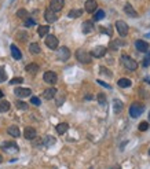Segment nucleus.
Returning a JSON list of instances; mask_svg holds the SVG:
<instances>
[{"label":"nucleus","instance_id":"1a4fd4ad","mask_svg":"<svg viewBox=\"0 0 150 169\" xmlns=\"http://www.w3.org/2000/svg\"><path fill=\"white\" fill-rule=\"evenodd\" d=\"M58 58L61 61H68L70 58V50L68 47H61L58 50Z\"/></svg>","mask_w":150,"mask_h":169},{"label":"nucleus","instance_id":"e433bc0d","mask_svg":"<svg viewBox=\"0 0 150 169\" xmlns=\"http://www.w3.org/2000/svg\"><path fill=\"white\" fill-rule=\"evenodd\" d=\"M35 24H36V22H35V19H32V18H26V19H25V22H24V25H25L26 28L33 26Z\"/></svg>","mask_w":150,"mask_h":169},{"label":"nucleus","instance_id":"a211bd4d","mask_svg":"<svg viewBox=\"0 0 150 169\" xmlns=\"http://www.w3.org/2000/svg\"><path fill=\"white\" fill-rule=\"evenodd\" d=\"M55 94H57V89L55 88H47L44 92H43V98L50 101V99H54Z\"/></svg>","mask_w":150,"mask_h":169},{"label":"nucleus","instance_id":"423d86ee","mask_svg":"<svg viewBox=\"0 0 150 169\" xmlns=\"http://www.w3.org/2000/svg\"><path fill=\"white\" fill-rule=\"evenodd\" d=\"M116 28H117V32L121 37H125L128 35V25L124 21H117L116 22Z\"/></svg>","mask_w":150,"mask_h":169},{"label":"nucleus","instance_id":"58836bf2","mask_svg":"<svg viewBox=\"0 0 150 169\" xmlns=\"http://www.w3.org/2000/svg\"><path fill=\"white\" fill-rule=\"evenodd\" d=\"M30 102H32V104H35V106H40V103H42V101H40L37 96H32Z\"/></svg>","mask_w":150,"mask_h":169},{"label":"nucleus","instance_id":"9b49d317","mask_svg":"<svg viewBox=\"0 0 150 169\" xmlns=\"http://www.w3.org/2000/svg\"><path fill=\"white\" fill-rule=\"evenodd\" d=\"M63 4H65L63 0H51V3H50V8H51L52 11L58 12V11H61V10L63 8Z\"/></svg>","mask_w":150,"mask_h":169},{"label":"nucleus","instance_id":"a18cd8bd","mask_svg":"<svg viewBox=\"0 0 150 169\" xmlns=\"http://www.w3.org/2000/svg\"><path fill=\"white\" fill-rule=\"evenodd\" d=\"M145 81H146V83H150V78H149V77H146V78H145Z\"/></svg>","mask_w":150,"mask_h":169},{"label":"nucleus","instance_id":"4c0bfd02","mask_svg":"<svg viewBox=\"0 0 150 169\" xmlns=\"http://www.w3.org/2000/svg\"><path fill=\"white\" fill-rule=\"evenodd\" d=\"M22 83H24V78H22V77L12 78V80L10 81V84H11V85H15V84H22Z\"/></svg>","mask_w":150,"mask_h":169},{"label":"nucleus","instance_id":"f8f14e48","mask_svg":"<svg viewBox=\"0 0 150 169\" xmlns=\"http://www.w3.org/2000/svg\"><path fill=\"white\" fill-rule=\"evenodd\" d=\"M36 129L35 128H32V127H26L25 128V131H24V138L25 139H28V140H32V139H35L36 138Z\"/></svg>","mask_w":150,"mask_h":169},{"label":"nucleus","instance_id":"412c9836","mask_svg":"<svg viewBox=\"0 0 150 169\" xmlns=\"http://www.w3.org/2000/svg\"><path fill=\"white\" fill-rule=\"evenodd\" d=\"M7 132H8V135H11L12 138H18L19 135H21V132H19L18 127L17 125H11V127L7 128Z\"/></svg>","mask_w":150,"mask_h":169},{"label":"nucleus","instance_id":"37998d69","mask_svg":"<svg viewBox=\"0 0 150 169\" xmlns=\"http://www.w3.org/2000/svg\"><path fill=\"white\" fill-rule=\"evenodd\" d=\"M85 99H87V101H91V99H92V96H91V95H87V96H85Z\"/></svg>","mask_w":150,"mask_h":169},{"label":"nucleus","instance_id":"a878e982","mask_svg":"<svg viewBox=\"0 0 150 169\" xmlns=\"http://www.w3.org/2000/svg\"><path fill=\"white\" fill-rule=\"evenodd\" d=\"M10 110V103L7 101H4V99H2L0 101V113H7Z\"/></svg>","mask_w":150,"mask_h":169},{"label":"nucleus","instance_id":"39448f33","mask_svg":"<svg viewBox=\"0 0 150 169\" xmlns=\"http://www.w3.org/2000/svg\"><path fill=\"white\" fill-rule=\"evenodd\" d=\"M43 78H44V81L47 84H50V85H52V84H55L58 81V76L55 71H45Z\"/></svg>","mask_w":150,"mask_h":169},{"label":"nucleus","instance_id":"8fccbe9b","mask_svg":"<svg viewBox=\"0 0 150 169\" xmlns=\"http://www.w3.org/2000/svg\"><path fill=\"white\" fill-rule=\"evenodd\" d=\"M90 169H92V168H90Z\"/></svg>","mask_w":150,"mask_h":169},{"label":"nucleus","instance_id":"cd10ccee","mask_svg":"<svg viewBox=\"0 0 150 169\" xmlns=\"http://www.w3.org/2000/svg\"><path fill=\"white\" fill-rule=\"evenodd\" d=\"M81 14H83V10L76 8V10H72V11L68 14V17L69 18H78V17H81Z\"/></svg>","mask_w":150,"mask_h":169},{"label":"nucleus","instance_id":"b1692460","mask_svg":"<svg viewBox=\"0 0 150 169\" xmlns=\"http://www.w3.org/2000/svg\"><path fill=\"white\" fill-rule=\"evenodd\" d=\"M26 71L30 74H36L37 71H39V65H37V63H29V65L26 66Z\"/></svg>","mask_w":150,"mask_h":169},{"label":"nucleus","instance_id":"7c9ffc66","mask_svg":"<svg viewBox=\"0 0 150 169\" xmlns=\"http://www.w3.org/2000/svg\"><path fill=\"white\" fill-rule=\"evenodd\" d=\"M43 142H44L45 146H52L55 143V139L52 136H45L44 139H43Z\"/></svg>","mask_w":150,"mask_h":169},{"label":"nucleus","instance_id":"f257e3e1","mask_svg":"<svg viewBox=\"0 0 150 169\" xmlns=\"http://www.w3.org/2000/svg\"><path fill=\"white\" fill-rule=\"evenodd\" d=\"M76 59L80 63H91L92 56H91V54H88L85 50H81L80 48V50L76 51Z\"/></svg>","mask_w":150,"mask_h":169},{"label":"nucleus","instance_id":"6ab92c4d","mask_svg":"<svg viewBox=\"0 0 150 169\" xmlns=\"http://www.w3.org/2000/svg\"><path fill=\"white\" fill-rule=\"evenodd\" d=\"M10 50H11V55H12V58H14V59L19 61V59L22 58V52L19 51V48L17 47V45H14V44H12L11 47H10Z\"/></svg>","mask_w":150,"mask_h":169},{"label":"nucleus","instance_id":"393cba45","mask_svg":"<svg viewBox=\"0 0 150 169\" xmlns=\"http://www.w3.org/2000/svg\"><path fill=\"white\" fill-rule=\"evenodd\" d=\"M48 32H50V26H47V25H43V26L37 28V35H39L40 37H44Z\"/></svg>","mask_w":150,"mask_h":169},{"label":"nucleus","instance_id":"f03ea898","mask_svg":"<svg viewBox=\"0 0 150 169\" xmlns=\"http://www.w3.org/2000/svg\"><path fill=\"white\" fill-rule=\"evenodd\" d=\"M145 110V106L142 103H138V102H135V103H132L131 107H129V114H131L132 118H138L139 116H141L142 113H143Z\"/></svg>","mask_w":150,"mask_h":169},{"label":"nucleus","instance_id":"79ce46f5","mask_svg":"<svg viewBox=\"0 0 150 169\" xmlns=\"http://www.w3.org/2000/svg\"><path fill=\"white\" fill-rule=\"evenodd\" d=\"M98 84H101V85H103L105 88H110V85H109L108 83H105V81H101V80H98Z\"/></svg>","mask_w":150,"mask_h":169},{"label":"nucleus","instance_id":"7ed1b4c3","mask_svg":"<svg viewBox=\"0 0 150 169\" xmlns=\"http://www.w3.org/2000/svg\"><path fill=\"white\" fill-rule=\"evenodd\" d=\"M121 62H123V65L125 66L128 70H136V68H138V62L134 61L132 58H129L127 54H123V55H121Z\"/></svg>","mask_w":150,"mask_h":169},{"label":"nucleus","instance_id":"9d476101","mask_svg":"<svg viewBox=\"0 0 150 169\" xmlns=\"http://www.w3.org/2000/svg\"><path fill=\"white\" fill-rule=\"evenodd\" d=\"M44 18H45V21L51 24V22H55L58 19V15H57V12L52 11L51 8H47L44 12Z\"/></svg>","mask_w":150,"mask_h":169},{"label":"nucleus","instance_id":"2f4dec72","mask_svg":"<svg viewBox=\"0 0 150 169\" xmlns=\"http://www.w3.org/2000/svg\"><path fill=\"white\" fill-rule=\"evenodd\" d=\"M7 80V73L4 70V68H0V83H4Z\"/></svg>","mask_w":150,"mask_h":169},{"label":"nucleus","instance_id":"c9c22d12","mask_svg":"<svg viewBox=\"0 0 150 169\" xmlns=\"http://www.w3.org/2000/svg\"><path fill=\"white\" fill-rule=\"evenodd\" d=\"M149 129V122L147 121H143L139 124V131H142V132H145V131Z\"/></svg>","mask_w":150,"mask_h":169},{"label":"nucleus","instance_id":"72a5a7b5","mask_svg":"<svg viewBox=\"0 0 150 169\" xmlns=\"http://www.w3.org/2000/svg\"><path fill=\"white\" fill-rule=\"evenodd\" d=\"M96 98H98L99 104H105V103H106V96H105V94H102V92H101V94H98V96H96Z\"/></svg>","mask_w":150,"mask_h":169},{"label":"nucleus","instance_id":"ddd939ff","mask_svg":"<svg viewBox=\"0 0 150 169\" xmlns=\"http://www.w3.org/2000/svg\"><path fill=\"white\" fill-rule=\"evenodd\" d=\"M14 94L18 96V98H26V96H30L32 91H30L29 88H15Z\"/></svg>","mask_w":150,"mask_h":169},{"label":"nucleus","instance_id":"4468645a","mask_svg":"<svg viewBox=\"0 0 150 169\" xmlns=\"http://www.w3.org/2000/svg\"><path fill=\"white\" fill-rule=\"evenodd\" d=\"M85 11L87 12H91V14H92V12H95L96 11V7H98V4H96V2L95 0H87V2H85Z\"/></svg>","mask_w":150,"mask_h":169},{"label":"nucleus","instance_id":"dca6fc26","mask_svg":"<svg viewBox=\"0 0 150 169\" xmlns=\"http://www.w3.org/2000/svg\"><path fill=\"white\" fill-rule=\"evenodd\" d=\"M135 47H136V50L141 51V52H146V51L149 50V44H147L146 41H143V40L135 41Z\"/></svg>","mask_w":150,"mask_h":169},{"label":"nucleus","instance_id":"2eb2a0df","mask_svg":"<svg viewBox=\"0 0 150 169\" xmlns=\"http://www.w3.org/2000/svg\"><path fill=\"white\" fill-rule=\"evenodd\" d=\"M81 30H83V33H84V35H90V33L94 30V24H92V21H85V22H83Z\"/></svg>","mask_w":150,"mask_h":169},{"label":"nucleus","instance_id":"de8ad7c7","mask_svg":"<svg viewBox=\"0 0 150 169\" xmlns=\"http://www.w3.org/2000/svg\"><path fill=\"white\" fill-rule=\"evenodd\" d=\"M149 121H150V111H149Z\"/></svg>","mask_w":150,"mask_h":169},{"label":"nucleus","instance_id":"6e6552de","mask_svg":"<svg viewBox=\"0 0 150 169\" xmlns=\"http://www.w3.org/2000/svg\"><path fill=\"white\" fill-rule=\"evenodd\" d=\"M106 52H108L106 47H103V45H98V47H95L92 51H91V56H95V58H102V56H105Z\"/></svg>","mask_w":150,"mask_h":169},{"label":"nucleus","instance_id":"a19ab883","mask_svg":"<svg viewBox=\"0 0 150 169\" xmlns=\"http://www.w3.org/2000/svg\"><path fill=\"white\" fill-rule=\"evenodd\" d=\"M149 65H150V56L146 55V58H145V61H143V66L145 68H147Z\"/></svg>","mask_w":150,"mask_h":169},{"label":"nucleus","instance_id":"bb28decb","mask_svg":"<svg viewBox=\"0 0 150 169\" xmlns=\"http://www.w3.org/2000/svg\"><path fill=\"white\" fill-rule=\"evenodd\" d=\"M117 84L121 88H128V87H131V80H128V78H120L117 81Z\"/></svg>","mask_w":150,"mask_h":169},{"label":"nucleus","instance_id":"c756f323","mask_svg":"<svg viewBox=\"0 0 150 169\" xmlns=\"http://www.w3.org/2000/svg\"><path fill=\"white\" fill-rule=\"evenodd\" d=\"M15 107L18 110H28V103H25L22 101H17L15 102Z\"/></svg>","mask_w":150,"mask_h":169},{"label":"nucleus","instance_id":"f3484780","mask_svg":"<svg viewBox=\"0 0 150 169\" xmlns=\"http://www.w3.org/2000/svg\"><path fill=\"white\" fill-rule=\"evenodd\" d=\"M113 110H114V113H116V114H120V113L124 110L123 102L118 101V99H114V101H113Z\"/></svg>","mask_w":150,"mask_h":169},{"label":"nucleus","instance_id":"5701e85b","mask_svg":"<svg viewBox=\"0 0 150 169\" xmlns=\"http://www.w3.org/2000/svg\"><path fill=\"white\" fill-rule=\"evenodd\" d=\"M29 51H30V54H33V55H37V54L42 52V48H40L39 43H32V44L29 45Z\"/></svg>","mask_w":150,"mask_h":169},{"label":"nucleus","instance_id":"4be33fe9","mask_svg":"<svg viewBox=\"0 0 150 169\" xmlns=\"http://www.w3.org/2000/svg\"><path fill=\"white\" fill-rule=\"evenodd\" d=\"M57 132L59 135H63L65 132H68V129H69V124H66V122H61V124H58L57 125Z\"/></svg>","mask_w":150,"mask_h":169},{"label":"nucleus","instance_id":"49530a36","mask_svg":"<svg viewBox=\"0 0 150 169\" xmlns=\"http://www.w3.org/2000/svg\"><path fill=\"white\" fill-rule=\"evenodd\" d=\"M0 162H3V157H2V154H0Z\"/></svg>","mask_w":150,"mask_h":169},{"label":"nucleus","instance_id":"c03bdc74","mask_svg":"<svg viewBox=\"0 0 150 169\" xmlns=\"http://www.w3.org/2000/svg\"><path fill=\"white\" fill-rule=\"evenodd\" d=\"M3 96H4V94H3V91H2V89H0V99L3 98Z\"/></svg>","mask_w":150,"mask_h":169},{"label":"nucleus","instance_id":"473e14b6","mask_svg":"<svg viewBox=\"0 0 150 169\" xmlns=\"http://www.w3.org/2000/svg\"><path fill=\"white\" fill-rule=\"evenodd\" d=\"M118 45H124L121 40H117V41H112V43H110V48H112L113 51H114V50H117Z\"/></svg>","mask_w":150,"mask_h":169},{"label":"nucleus","instance_id":"f704fd0d","mask_svg":"<svg viewBox=\"0 0 150 169\" xmlns=\"http://www.w3.org/2000/svg\"><path fill=\"white\" fill-rule=\"evenodd\" d=\"M17 17H18V18H26L28 17V11L25 8L18 10V12H17Z\"/></svg>","mask_w":150,"mask_h":169},{"label":"nucleus","instance_id":"ea45409f","mask_svg":"<svg viewBox=\"0 0 150 169\" xmlns=\"http://www.w3.org/2000/svg\"><path fill=\"white\" fill-rule=\"evenodd\" d=\"M101 74H106V76H109V77H112V71H109L108 69H106V68H103V66H102V68H101Z\"/></svg>","mask_w":150,"mask_h":169},{"label":"nucleus","instance_id":"aec40b11","mask_svg":"<svg viewBox=\"0 0 150 169\" xmlns=\"http://www.w3.org/2000/svg\"><path fill=\"white\" fill-rule=\"evenodd\" d=\"M124 11H125L127 15H129V17H132V18H136V17H138V12L134 10V7H132L129 3H127L125 6H124Z\"/></svg>","mask_w":150,"mask_h":169},{"label":"nucleus","instance_id":"c85d7f7f","mask_svg":"<svg viewBox=\"0 0 150 169\" xmlns=\"http://www.w3.org/2000/svg\"><path fill=\"white\" fill-rule=\"evenodd\" d=\"M102 18H105V11H103V10L95 11V14H94V21H101Z\"/></svg>","mask_w":150,"mask_h":169},{"label":"nucleus","instance_id":"20e7f679","mask_svg":"<svg viewBox=\"0 0 150 169\" xmlns=\"http://www.w3.org/2000/svg\"><path fill=\"white\" fill-rule=\"evenodd\" d=\"M58 44H59V41H58V39L55 37V36L48 35L47 37H45V45H47L50 50H57Z\"/></svg>","mask_w":150,"mask_h":169},{"label":"nucleus","instance_id":"0eeeda50","mask_svg":"<svg viewBox=\"0 0 150 169\" xmlns=\"http://www.w3.org/2000/svg\"><path fill=\"white\" fill-rule=\"evenodd\" d=\"M2 148L6 150V151H8V153H18L19 151L18 144L14 142H4L3 144H2Z\"/></svg>","mask_w":150,"mask_h":169},{"label":"nucleus","instance_id":"09e8293b","mask_svg":"<svg viewBox=\"0 0 150 169\" xmlns=\"http://www.w3.org/2000/svg\"><path fill=\"white\" fill-rule=\"evenodd\" d=\"M149 155H150V150H149Z\"/></svg>","mask_w":150,"mask_h":169}]
</instances>
